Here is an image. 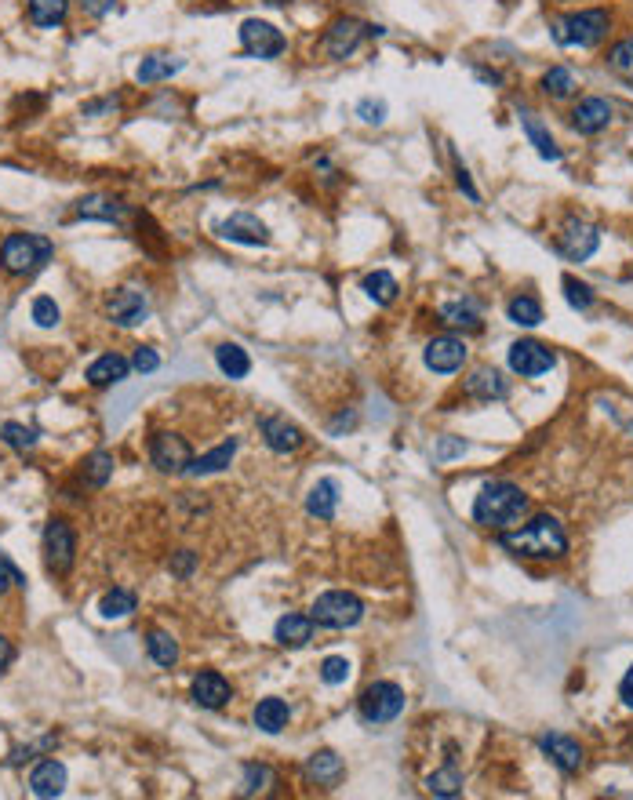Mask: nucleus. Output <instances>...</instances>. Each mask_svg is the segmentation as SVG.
<instances>
[{"label":"nucleus","instance_id":"nucleus-1","mask_svg":"<svg viewBox=\"0 0 633 800\" xmlns=\"http://www.w3.org/2000/svg\"><path fill=\"white\" fill-rule=\"evenodd\" d=\"M499 546L513 557L524 560H561L568 557V535H564V524L550 513H539L521 528H510L499 535Z\"/></svg>","mask_w":633,"mask_h":800},{"label":"nucleus","instance_id":"nucleus-2","mask_svg":"<svg viewBox=\"0 0 633 800\" xmlns=\"http://www.w3.org/2000/svg\"><path fill=\"white\" fill-rule=\"evenodd\" d=\"M528 513V495L513 480H488L473 499V520L488 531H510Z\"/></svg>","mask_w":633,"mask_h":800},{"label":"nucleus","instance_id":"nucleus-3","mask_svg":"<svg viewBox=\"0 0 633 800\" xmlns=\"http://www.w3.org/2000/svg\"><path fill=\"white\" fill-rule=\"evenodd\" d=\"M55 255V240L44 233H8L0 240V270L11 277H33Z\"/></svg>","mask_w":633,"mask_h":800},{"label":"nucleus","instance_id":"nucleus-4","mask_svg":"<svg viewBox=\"0 0 633 800\" xmlns=\"http://www.w3.org/2000/svg\"><path fill=\"white\" fill-rule=\"evenodd\" d=\"M612 30V15L604 8H583L568 11L561 19L550 22V33L561 48H597Z\"/></svg>","mask_w":633,"mask_h":800},{"label":"nucleus","instance_id":"nucleus-5","mask_svg":"<svg viewBox=\"0 0 633 800\" xmlns=\"http://www.w3.org/2000/svg\"><path fill=\"white\" fill-rule=\"evenodd\" d=\"M310 619L317 626H324V630H350V626H357L364 619V600L357 593L328 590L313 600Z\"/></svg>","mask_w":633,"mask_h":800},{"label":"nucleus","instance_id":"nucleus-6","mask_svg":"<svg viewBox=\"0 0 633 800\" xmlns=\"http://www.w3.org/2000/svg\"><path fill=\"white\" fill-rule=\"evenodd\" d=\"M404 688L401 684H393V680H375L368 688L361 691V699H357V713H361L364 724H390L404 713Z\"/></svg>","mask_w":633,"mask_h":800},{"label":"nucleus","instance_id":"nucleus-7","mask_svg":"<svg viewBox=\"0 0 633 800\" xmlns=\"http://www.w3.org/2000/svg\"><path fill=\"white\" fill-rule=\"evenodd\" d=\"M41 553H44V568L55 579H66L73 571V560H77V535L62 517H51L44 524L41 535Z\"/></svg>","mask_w":633,"mask_h":800},{"label":"nucleus","instance_id":"nucleus-8","mask_svg":"<svg viewBox=\"0 0 633 800\" xmlns=\"http://www.w3.org/2000/svg\"><path fill=\"white\" fill-rule=\"evenodd\" d=\"M368 37H382V26H372V22H361L346 15V19H335L321 37V51L328 55L332 62L350 59L353 51L361 48Z\"/></svg>","mask_w":633,"mask_h":800},{"label":"nucleus","instance_id":"nucleus-9","mask_svg":"<svg viewBox=\"0 0 633 800\" xmlns=\"http://www.w3.org/2000/svg\"><path fill=\"white\" fill-rule=\"evenodd\" d=\"M150 462L157 466L161 473H171V477H186V470H190L193 462V448L186 444V437H179V433H168V430H157L150 437Z\"/></svg>","mask_w":633,"mask_h":800},{"label":"nucleus","instance_id":"nucleus-10","mask_svg":"<svg viewBox=\"0 0 633 800\" xmlns=\"http://www.w3.org/2000/svg\"><path fill=\"white\" fill-rule=\"evenodd\" d=\"M241 48L248 59H277L284 55L288 40L284 33L266 19H244L241 22Z\"/></svg>","mask_w":633,"mask_h":800},{"label":"nucleus","instance_id":"nucleus-11","mask_svg":"<svg viewBox=\"0 0 633 800\" xmlns=\"http://www.w3.org/2000/svg\"><path fill=\"white\" fill-rule=\"evenodd\" d=\"M106 317L117 324V328H139L150 317V299L146 291L139 288H113L106 295Z\"/></svg>","mask_w":633,"mask_h":800},{"label":"nucleus","instance_id":"nucleus-12","mask_svg":"<svg viewBox=\"0 0 633 800\" xmlns=\"http://www.w3.org/2000/svg\"><path fill=\"white\" fill-rule=\"evenodd\" d=\"M510 371L513 375H521V379H539L546 371L557 364V353L546 346V342H535V339H517L510 346Z\"/></svg>","mask_w":633,"mask_h":800},{"label":"nucleus","instance_id":"nucleus-13","mask_svg":"<svg viewBox=\"0 0 633 800\" xmlns=\"http://www.w3.org/2000/svg\"><path fill=\"white\" fill-rule=\"evenodd\" d=\"M597 248H601V230L583 219H568L557 233V251L568 262H586Z\"/></svg>","mask_w":633,"mask_h":800},{"label":"nucleus","instance_id":"nucleus-14","mask_svg":"<svg viewBox=\"0 0 633 800\" xmlns=\"http://www.w3.org/2000/svg\"><path fill=\"white\" fill-rule=\"evenodd\" d=\"M215 230H219L222 240H233V244H244V248H266L270 244V226L252 211H233L230 219H222Z\"/></svg>","mask_w":633,"mask_h":800},{"label":"nucleus","instance_id":"nucleus-15","mask_svg":"<svg viewBox=\"0 0 633 800\" xmlns=\"http://www.w3.org/2000/svg\"><path fill=\"white\" fill-rule=\"evenodd\" d=\"M466 357H470V350H466V342L459 339V335H437V339H430L426 350H422V360H426V368H430L433 375H452V371L463 368Z\"/></svg>","mask_w":633,"mask_h":800},{"label":"nucleus","instance_id":"nucleus-16","mask_svg":"<svg viewBox=\"0 0 633 800\" xmlns=\"http://www.w3.org/2000/svg\"><path fill=\"white\" fill-rule=\"evenodd\" d=\"M128 219V204L110 193H88L73 204L70 222H110V226H121Z\"/></svg>","mask_w":633,"mask_h":800},{"label":"nucleus","instance_id":"nucleus-17","mask_svg":"<svg viewBox=\"0 0 633 800\" xmlns=\"http://www.w3.org/2000/svg\"><path fill=\"white\" fill-rule=\"evenodd\" d=\"M259 433H262V440H266V448L277 451V455H292V451H299L302 444H306V433H302L295 422L284 419V415H266V419L259 422Z\"/></svg>","mask_w":633,"mask_h":800},{"label":"nucleus","instance_id":"nucleus-18","mask_svg":"<svg viewBox=\"0 0 633 800\" xmlns=\"http://www.w3.org/2000/svg\"><path fill=\"white\" fill-rule=\"evenodd\" d=\"M190 695H193V702H197L201 710H222V706L233 699V688H230V680L222 677V673L204 670V673H197V677H193Z\"/></svg>","mask_w":633,"mask_h":800},{"label":"nucleus","instance_id":"nucleus-19","mask_svg":"<svg viewBox=\"0 0 633 800\" xmlns=\"http://www.w3.org/2000/svg\"><path fill=\"white\" fill-rule=\"evenodd\" d=\"M539 746H543V753L564 771V775H575V771L583 768V746H579L572 735L550 731V735H543V739H539Z\"/></svg>","mask_w":633,"mask_h":800},{"label":"nucleus","instance_id":"nucleus-20","mask_svg":"<svg viewBox=\"0 0 633 800\" xmlns=\"http://www.w3.org/2000/svg\"><path fill=\"white\" fill-rule=\"evenodd\" d=\"M131 360L121 357V353H102V357H95L88 364V371H84V379L95 386V390H106V386H117V382H124L131 375Z\"/></svg>","mask_w":633,"mask_h":800},{"label":"nucleus","instance_id":"nucleus-21","mask_svg":"<svg viewBox=\"0 0 633 800\" xmlns=\"http://www.w3.org/2000/svg\"><path fill=\"white\" fill-rule=\"evenodd\" d=\"M608 124H612V102L608 99L590 95V99H583L572 110V128L579 131V135H601Z\"/></svg>","mask_w":633,"mask_h":800},{"label":"nucleus","instance_id":"nucleus-22","mask_svg":"<svg viewBox=\"0 0 633 800\" xmlns=\"http://www.w3.org/2000/svg\"><path fill=\"white\" fill-rule=\"evenodd\" d=\"M62 790H66V764L55 757L41 760L37 768L30 771V793L41 800H55L62 797Z\"/></svg>","mask_w":633,"mask_h":800},{"label":"nucleus","instance_id":"nucleus-23","mask_svg":"<svg viewBox=\"0 0 633 800\" xmlns=\"http://www.w3.org/2000/svg\"><path fill=\"white\" fill-rule=\"evenodd\" d=\"M463 393L473 400H481V404H492V400H503L506 393H510V382L503 379V371L477 368L470 379L463 382Z\"/></svg>","mask_w":633,"mask_h":800},{"label":"nucleus","instance_id":"nucleus-24","mask_svg":"<svg viewBox=\"0 0 633 800\" xmlns=\"http://www.w3.org/2000/svg\"><path fill=\"white\" fill-rule=\"evenodd\" d=\"M237 448H241V440L230 437V440H222L219 448L204 451V455H193V462H190V470H186V477H211V473L226 470V466H230V462H233V455H237Z\"/></svg>","mask_w":633,"mask_h":800},{"label":"nucleus","instance_id":"nucleus-25","mask_svg":"<svg viewBox=\"0 0 633 800\" xmlns=\"http://www.w3.org/2000/svg\"><path fill=\"white\" fill-rule=\"evenodd\" d=\"M313 626L317 622L310 619V615H284V619H277V630H273V640L281 644V648H306L313 640Z\"/></svg>","mask_w":633,"mask_h":800},{"label":"nucleus","instance_id":"nucleus-26","mask_svg":"<svg viewBox=\"0 0 633 800\" xmlns=\"http://www.w3.org/2000/svg\"><path fill=\"white\" fill-rule=\"evenodd\" d=\"M335 510H339V484L332 477L317 480L310 488V495H306V513L317 520H332Z\"/></svg>","mask_w":633,"mask_h":800},{"label":"nucleus","instance_id":"nucleus-27","mask_svg":"<svg viewBox=\"0 0 633 800\" xmlns=\"http://www.w3.org/2000/svg\"><path fill=\"white\" fill-rule=\"evenodd\" d=\"M288 720H292V710H288V702L270 695V699H259L255 706V728L266 731V735H281L288 728Z\"/></svg>","mask_w":633,"mask_h":800},{"label":"nucleus","instance_id":"nucleus-28","mask_svg":"<svg viewBox=\"0 0 633 800\" xmlns=\"http://www.w3.org/2000/svg\"><path fill=\"white\" fill-rule=\"evenodd\" d=\"M346 775V768H342V757L332 750H317L310 760H306V779L317 782V786H335V782Z\"/></svg>","mask_w":633,"mask_h":800},{"label":"nucleus","instance_id":"nucleus-29","mask_svg":"<svg viewBox=\"0 0 633 800\" xmlns=\"http://www.w3.org/2000/svg\"><path fill=\"white\" fill-rule=\"evenodd\" d=\"M26 15L37 30H55L70 15V0H26Z\"/></svg>","mask_w":633,"mask_h":800},{"label":"nucleus","instance_id":"nucleus-30","mask_svg":"<svg viewBox=\"0 0 633 800\" xmlns=\"http://www.w3.org/2000/svg\"><path fill=\"white\" fill-rule=\"evenodd\" d=\"M186 62L175 59V55H146L139 62V70H135V80L139 84H161V80H171L175 73H182Z\"/></svg>","mask_w":633,"mask_h":800},{"label":"nucleus","instance_id":"nucleus-31","mask_svg":"<svg viewBox=\"0 0 633 800\" xmlns=\"http://www.w3.org/2000/svg\"><path fill=\"white\" fill-rule=\"evenodd\" d=\"M441 320L448 324V328H463V331H481L484 328L481 310H477V302H473V299L444 302V306H441Z\"/></svg>","mask_w":633,"mask_h":800},{"label":"nucleus","instance_id":"nucleus-32","mask_svg":"<svg viewBox=\"0 0 633 800\" xmlns=\"http://www.w3.org/2000/svg\"><path fill=\"white\" fill-rule=\"evenodd\" d=\"M506 317H510V324H517V328H539V324H543V302L521 291V295H513V299L506 302Z\"/></svg>","mask_w":633,"mask_h":800},{"label":"nucleus","instance_id":"nucleus-33","mask_svg":"<svg viewBox=\"0 0 633 800\" xmlns=\"http://www.w3.org/2000/svg\"><path fill=\"white\" fill-rule=\"evenodd\" d=\"M521 128H524V135H528V142L535 146V153L543 160H561V150H557V142H553V135H550V128H546L543 120H535L532 113L524 110L521 113Z\"/></svg>","mask_w":633,"mask_h":800},{"label":"nucleus","instance_id":"nucleus-34","mask_svg":"<svg viewBox=\"0 0 633 800\" xmlns=\"http://www.w3.org/2000/svg\"><path fill=\"white\" fill-rule=\"evenodd\" d=\"M215 364H219V371L226 379H244L252 371V357L237 342H222L219 350H215Z\"/></svg>","mask_w":633,"mask_h":800},{"label":"nucleus","instance_id":"nucleus-35","mask_svg":"<svg viewBox=\"0 0 633 800\" xmlns=\"http://www.w3.org/2000/svg\"><path fill=\"white\" fill-rule=\"evenodd\" d=\"M113 477V455L106 448H95L88 459L81 462V480L88 488H106Z\"/></svg>","mask_w":633,"mask_h":800},{"label":"nucleus","instance_id":"nucleus-36","mask_svg":"<svg viewBox=\"0 0 633 800\" xmlns=\"http://www.w3.org/2000/svg\"><path fill=\"white\" fill-rule=\"evenodd\" d=\"M364 295L375 302V306H390L393 299H397V291H401V284H397V277L386 270H372L368 277L361 280Z\"/></svg>","mask_w":633,"mask_h":800},{"label":"nucleus","instance_id":"nucleus-37","mask_svg":"<svg viewBox=\"0 0 633 800\" xmlns=\"http://www.w3.org/2000/svg\"><path fill=\"white\" fill-rule=\"evenodd\" d=\"M135 608H139V597H135V590H128V586H113V590L99 600L102 619H128Z\"/></svg>","mask_w":633,"mask_h":800},{"label":"nucleus","instance_id":"nucleus-38","mask_svg":"<svg viewBox=\"0 0 633 800\" xmlns=\"http://www.w3.org/2000/svg\"><path fill=\"white\" fill-rule=\"evenodd\" d=\"M426 790H430L433 797H459V793H463V775H459L455 764H444V768H437L430 779H426Z\"/></svg>","mask_w":633,"mask_h":800},{"label":"nucleus","instance_id":"nucleus-39","mask_svg":"<svg viewBox=\"0 0 633 800\" xmlns=\"http://www.w3.org/2000/svg\"><path fill=\"white\" fill-rule=\"evenodd\" d=\"M146 651H150V659L157 662V666H164V670H171V666L179 662V644L164 630H153L150 637H146Z\"/></svg>","mask_w":633,"mask_h":800},{"label":"nucleus","instance_id":"nucleus-40","mask_svg":"<svg viewBox=\"0 0 633 800\" xmlns=\"http://www.w3.org/2000/svg\"><path fill=\"white\" fill-rule=\"evenodd\" d=\"M0 440H4L11 451L26 455V451L37 448V430H33V426H22V422H4V426H0Z\"/></svg>","mask_w":633,"mask_h":800},{"label":"nucleus","instance_id":"nucleus-41","mask_svg":"<svg viewBox=\"0 0 633 800\" xmlns=\"http://www.w3.org/2000/svg\"><path fill=\"white\" fill-rule=\"evenodd\" d=\"M543 91L550 99H568L575 91V73L568 66H550L543 77Z\"/></svg>","mask_w":633,"mask_h":800},{"label":"nucleus","instance_id":"nucleus-42","mask_svg":"<svg viewBox=\"0 0 633 800\" xmlns=\"http://www.w3.org/2000/svg\"><path fill=\"white\" fill-rule=\"evenodd\" d=\"M561 288H564V299H568V306H572V310H579V313L590 310L593 299H597L590 284H586V280H579V277H572V273L561 280Z\"/></svg>","mask_w":633,"mask_h":800},{"label":"nucleus","instance_id":"nucleus-43","mask_svg":"<svg viewBox=\"0 0 633 800\" xmlns=\"http://www.w3.org/2000/svg\"><path fill=\"white\" fill-rule=\"evenodd\" d=\"M608 66H612V73H619V77L633 84V33L630 37H623L612 51H608Z\"/></svg>","mask_w":633,"mask_h":800},{"label":"nucleus","instance_id":"nucleus-44","mask_svg":"<svg viewBox=\"0 0 633 800\" xmlns=\"http://www.w3.org/2000/svg\"><path fill=\"white\" fill-rule=\"evenodd\" d=\"M30 317H33V324L37 328H55L62 320V310H59V302L51 299V295H37L33 299V306H30Z\"/></svg>","mask_w":633,"mask_h":800},{"label":"nucleus","instance_id":"nucleus-45","mask_svg":"<svg viewBox=\"0 0 633 800\" xmlns=\"http://www.w3.org/2000/svg\"><path fill=\"white\" fill-rule=\"evenodd\" d=\"M350 677V662L342 659V655H328V659L321 662V680L324 684H342V680Z\"/></svg>","mask_w":633,"mask_h":800},{"label":"nucleus","instance_id":"nucleus-46","mask_svg":"<svg viewBox=\"0 0 633 800\" xmlns=\"http://www.w3.org/2000/svg\"><path fill=\"white\" fill-rule=\"evenodd\" d=\"M266 782H270V768H266V764H244V786H241L244 797L259 793Z\"/></svg>","mask_w":633,"mask_h":800},{"label":"nucleus","instance_id":"nucleus-47","mask_svg":"<svg viewBox=\"0 0 633 800\" xmlns=\"http://www.w3.org/2000/svg\"><path fill=\"white\" fill-rule=\"evenodd\" d=\"M386 113H390V106H386V99H361L357 102V117L364 120V124H382L386 120Z\"/></svg>","mask_w":633,"mask_h":800},{"label":"nucleus","instance_id":"nucleus-48","mask_svg":"<svg viewBox=\"0 0 633 800\" xmlns=\"http://www.w3.org/2000/svg\"><path fill=\"white\" fill-rule=\"evenodd\" d=\"M131 368L142 371V375H153V371L161 368V357H157V350H150V346H135V357H131Z\"/></svg>","mask_w":633,"mask_h":800},{"label":"nucleus","instance_id":"nucleus-49","mask_svg":"<svg viewBox=\"0 0 633 800\" xmlns=\"http://www.w3.org/2000/svg\"><path fill=\"white\" fill-rule=\"evenodd\" d=\"M11 586H26V579H22L19 568H15L8 557H0V597H4Z\"/></svg>","mask_w":633,"mask_h":800},{"label":"nucleus","instance_id":"nucleus-50","mask_svg":"<svg viewBox=\"0 0 633 800\" xmlns=\"http://www.w3.org/2000/svg\"><path fill=\"white\" fill-rule=\"evenodd\" d=\"M459 455H466V440L463 437H441V444H437V462L459 459Z\"/></svg>","mask_w":633,"mask_h":800},{"label":"nucleus","instance_id":"nucleus-51","mask_svg":"<svg viewBox=\"0 0 633 800\" xmlns=\"http://www.w3.org/2000/svg\"><path fill=\"white\" fill-rule=\"evenodd\" d=\"M193 568H197V553L193 550H182L171 557V575H179V579H190Z\"/></svg>","mask_w":633,"mask_h":800},{"label":"nucleus","instance_id":"nucleus-52","mask_svg":"<svg viewBox=\"0 0 633 800\" xmlns=\"http://www.w3.org/2000/svg\"><path fill=\"white\" fill-rule=\"evenodd\" d=\"M77 4H81V11L88 15V19H106L117 0H77Z\"/></svg>","mask_w":633,"mask_h":800},{"label":"nucleus","instance_id":"nucleus-53","mask_svg":"<svg viewBox=\"0 0 633 800\" xmlns=\"http://www.w3.org/2000/svg\"><path fill=\"white\" fill-rule=\"evenodd\" d=\"M455 182H459V190L466 193V197L477 204L481 200V193H477V186H473V179H470V171H466V164H455Z\"/></svg>","mask_w":633,"mask_h":800},{"label":"nucleus","instance_id":"nucleus-54","mask_svg":"<svg viewBox=\"0 0 633 800\" xmlns=\"http://www.w3.org/2000/svg\"><path fill=\"white\" fill-rule=\"evenodd\" d=\"M11 662H15V644L8 637H0V673L8 670Z\"/></svg>","mask_w":633,"mask_h":800},{"label":"nucleus","instance_id":"nucleus-55","mask_svg":"<svg viewBox=\"0 0 633 800\" xmlns=\"http://www.w3.org/2000/svg\"><path fill=\"white\" fill-rule=\"evenodd\" d=\"M619 699H623V706H630V710H633V666L626 670L623 684H619Z\"/></svg>","mask_w":633,"mask_h":800},{"label":"nucleus","instance_id":"nucleus-56","mask_svg":"<svg viewBox=\"0 0 633 800\" xmlns=\"http://www.w3.org/2000/svg\"><path fill=\"white\" fill-rule=\"evenodd\" d=\"M477 77H481L484 84H503V77H499V73H492V70H477Z\"/></svg>","mask_w":633,"mask_h":800}]
</instances>
